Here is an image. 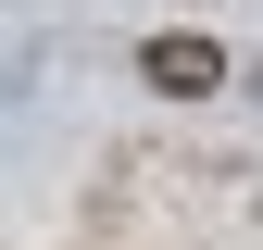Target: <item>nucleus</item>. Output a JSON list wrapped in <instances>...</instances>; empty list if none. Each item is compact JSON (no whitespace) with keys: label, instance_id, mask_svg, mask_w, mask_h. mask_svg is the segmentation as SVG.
<instances>
[{"label":"nucleus","instance_id":"obj_1","mask_svg":"<svg viewBox=\"0 0 263 250\" xmlns=\"http://www.w3.org/2000/svg\"><path fill=\"white\" fill-rule=\"evenodd\" d=\"M138 75H151V88H176V100H188V88H213V75H226V50L201 38V25H176V38H151V50H138Z\"/></svg>","mask_w":263,"mask_h":250},{"label":"nucleus","instance_id":"obj_2","mask_svg":"<svg viewBox=\"0 0 263 250\" xmlns=\"http://www.w3.org/2000/svg\"><path fill=\"white\" fill-rule=\"evenodd\" d=\"M251 88H263V75H251Z\"/></svg>","mask_w":263,"mask_h":250}]
</instances>
